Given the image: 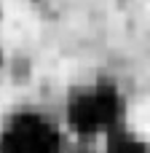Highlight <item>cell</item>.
Masks as SVG:
<instances>
[{
    "mask_svg": "<svg viewBox=\"0 0 150 153\" xmlns=\"http://www.w3.org/2000/svg\"><path fill=\"white\" fill-rule=\"evenodd\" d=\"M0 153H64V126L40 110H16L0 126Z\"/></svg>",
    "mask_w": 150,
    "mask_h": 153,
    "instance_id": "2",
    "label": "cell"
},
{
    "mask_svg": "<svg viewBox=\"0 0 150 153\" xmlns=\"http://www.w3.org/2000/svg\"><path fill=\"white\" fill-rule=\"evenodd\" d=\"M121 116H123L121 94L110 83L97 81L78 86L67 97L64 126H70L81 137H110L113 132H118Z\"/></svg>",
    "mask_w": 150,
    "mask_h": 153,
    "instance_id": "1",
    "label": "cell"
}]
</instances>
